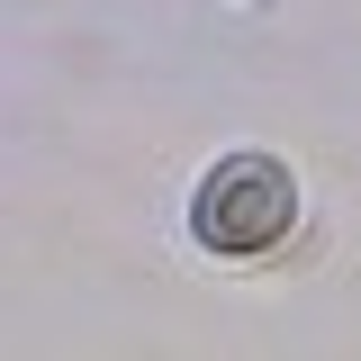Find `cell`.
<instances>
[{
	"mask_svg": "<svg viewBox=\"0 0 361 361\" xmlns=\"http://www.w3.org/2000/svg\"><path fill=\"white\" fill-rule=\"evenodd\" d=\"M289 217H298V180L271 154H226L190 199V226L208 253H271L289 235Z\"/></svg>",
	"mask_w": 361,
	"mask_h": 361,
	"instance_id": "cell-1",
	"label": "cell"
}]
</instances>
